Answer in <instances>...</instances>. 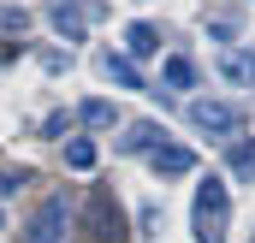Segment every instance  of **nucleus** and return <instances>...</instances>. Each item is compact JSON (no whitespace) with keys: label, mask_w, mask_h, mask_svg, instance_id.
<instances>
[{"label":"nucleus","mask_w":255,"mask_h":243,"mask_svg":"<svg viewBox=\"0 0 255 243\" xmlns=\"http://www.w3.org/2000/svg\"><path fill=\"white\" fill-rule=\"evenodd\" d=\"M196 83V65L184 60V54H172V60H166V89H190Z\"/></svg>","instance_id":"11"},{"label":"nucleus","mask_w":255,"mask_h":243,"mask_svg":"<svg viewBox=\"0 0 255 243\" xmlns=\"http://www.w3.org/2000/svg\"><path fill=\"white\" fill-rule=\"evenodd\" d=\"M154 172H160V178H184V172H196V154L178 148V142H160V148H154Z\"/></svg>","instance_id":"5"},{"label":"nucleus","mask_w":255,"mask_h":243,"mask_svg":"<svg viewBox=\"0 0 255 243\" xmlns=\"http://www.w3.org/2000/svg\"><path fill=\"white\" fill-rule=\"evenodd\" d=\"M232 166H238V172H255V148H250V142L232 148Z\"/></svg>","instance_id":"13"},{"label":"nucleus","mask_w":255,"mask_h":243,"mask_svg":"<svg viewBox=\"0 0 255 243\" xmlns=\"http://www.w3.org/2000/svg\"><path fill=\"white\" fill-rule=\"evenodd\" d=\"M65 166H71V172H89V166H95V142H83V136L65 142Z\"/></svg>","instance_id":"12"},{"label":"nucleus","mask_w":255,"mask_h":243,"mask_svg":"<svg viewBox=\"0 0 255 243\" xmlns=\"http://www.w3.org/2000/svg\"><path fill=\"white\" fill-rule=\"evenodd\" d=\"M24 184H30V172H24V166H12V172H6V178H0V190H6V196H12V190H24Z\"/></svg>","instance_id":"14"},{"label":"nucleus","mask_w":255,"mask_h":243,"mask_svg":"<svg viewBox=\"0 0 255 243\" xmlns=\"http://www.w3.org/2000/svg\"><path fill=\"white\" fill-rule=\"evenodd\" d=\"M226 226H232V196L220 178L196 184V208H190V232L196 243H226Z\"/></svg>","instance_id":"1"},{"label":"nucleus","mask_w":255,"mask_h":243,"mask_svg":"<svg viewBox=\"0 0 255 243\" xmlns=\"http://www.w3.org/2000/svg\"><path fill=\"white\" fill-rule=\"evenodd\" d=\"M190 124L208 136H238V107L226 101H190Z\"/></svg>","instance_id":"3"},{"label":"nucleus","mask_w":255,"mask_h":243,"mask_svg":"<svg viewBox=\"0 0 255 243\" xmlns=\"http://www.w3.org/2000/svg\"><path fill=\"white\" fill-rule=\"evenodd\" d=\"M83 12H95V6H83V0H54L48 6V18H54V30L65 42H83Z\"/></svg>","instance_id":"4"},{"label":"nucleus","mask_w":255,"mask_h":243,"mask_svg":"<svg viewBox=\"0 0 255 243\" xmlns=\"http://www.w3.org/2000/svg\"><path fill=\"white\" fill-rule=\"evenodd\" d=\"M160 136H166V130H160V124H148V119H142V124H130V136H125V148H130V154H136V148H160Z\"/></svg>","instance_id":"9"},{"label":"nucleus","mask_w":255,"mask_h":243,"mask_svg":"<svg viewBox=\"0 0 255 243\" xmlns=\"http://www.w3.org/2000/svg\"><path fill=\"white\" fill-rule=\"evenodd\" d=\"M101 71H107L119 89H142V77H136V65H130L125 54H107V60H101Z\"/></svg>","instance_id":"7"},{"label":"nucleus","mask_w":255,"mask_h":243,"mask_svg":"<svg viewBox=\"0 0 255 243\" xmlns=\"http://www.w3.org/2000/svg\"><path fill=\"white\" fill-rule=\"evenodd\" d=\"M125 48L136 54V60H148V54L160 48V36H154V24H130V30H125Z\"/></svg>","instance_id":"8"},{"label":"nucleus","mask_w":255,"mask_h":243,"mask_svg":"<svg viewBox=\"0 0 255 243\" xmlns=\"http://www.w3.org/2000/svg\"><path fill=\"white\" fill-rule=\"evenodd\" d=\"M83 124H89V130H107V124H119L113 101H83Z\"/></svg>","instance_id":"10"},{"label":"nucleus","mask_w":255,"mask_h":243,"mask_svg":"<svg viewBox=\"0 0 255 243\" xmlns=\"http://www.w3.org/2000/svg\"><path fill=\"white\" fill-rule=\"evenodd\" d=\"M65 238H71V208H65V196H48L30 220V243H65Z\"/></svg>","instance_id":"2"},{"label":"nucleus","mask_w":255,"mask_h":243,"mask_svg":"<svg viewBox=\"0 0 255 243\" xmlns=\"http://www.w3.org/2000/svg\"><path fill=\"white\" fill-rule=\"evenodd\" d=\"M220 71H226L232 83H255V54H244V48H226V54H220Z\"/></svg>","instance_id":"6"}]
</instances>
